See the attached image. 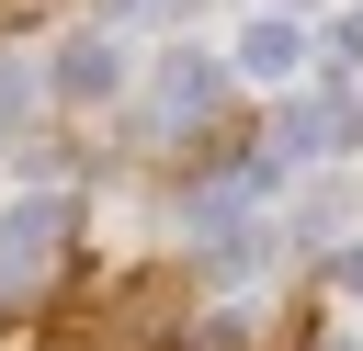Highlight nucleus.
I'll return each instance as SVG.
<instances>
[{"label":"nucleus","mask_w":363,"mask_h":351,"mask_svg":"<svg viewBox=\"0 0 363 351\" xmlns=\"http://www.w3.org/2000/svg\"><path fill=\"white\" fill-rule=\"evenodd\" d=\"M204 102H216V57L204 45H170L159 57V125H193Z\"/></svg>","instance_id":"1"},{"label":"nucleus","mask_w":363,"mask_h":351,"mask_svg":"<svg viewBox=\"0 0 363 351\" xmlns=\"http://www.w3.org/2000/svg\"><path fill=\"white\" fill-rule=\"evenodd\" d=\"M113 79H125V68H113V45H102V34H79V45H57V91H68V102H102Z\"/></svg>","instance_id":"2"},{"label":"nucleus","mask_w":363,"mask_h":351,"mask_svg":"<svg viewBox=\"0 0 363 351\" xmlns=\"http://www.w3.org/2000/svg\"><path fill=\"white\" fill-rule=\"evenodd\" d=\"M238 68L250 79H295V23H250L238 34Z\"/></svg>","instance_id":"3"},{"label":"nucleus","mask_w":363,"mask_h":351,"mask_svg":"<svg viewBox=\"0 0 363 351\" xmlns=\"http://www.w3.org/2000/svg\"><path fill=\"white\" fill-rule=\"evenodd\" d=\"M34 113V57H0V136Z\"/></svg>","instance_id":"4"},{"label":"nucleus","mask_w":363,"mask_h":351,"mask_svg":"<svg viewBox=\"0 0 363 351\" xmlns=\"http://www.w3.org/2000/svg\"><path fill=\"white\" fill-rule=\"evenodd\" d=\"M113 23H147V11H182V0H102Z\"/></svg>","instance_id":"5"},{"label":"nucleus","mask_w":363,"mask_h":351,"mask_svg":"<svg viewBox=\"0 0 363 351\" xmlns=\"http://www.w3.org/2000/svg\"><path fill=\"white\" fill-rule=\"evenodd\" d=\"M340 283H352V294H363V249H352V260H340Z\"/></svg>","instance_id":"6"}]
</instances>
